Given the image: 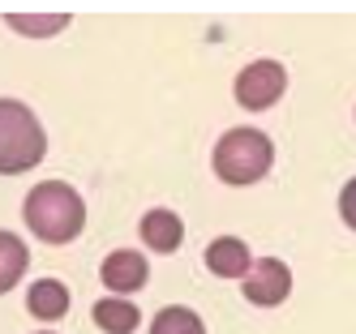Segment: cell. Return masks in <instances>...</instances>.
<instances>
[{"label": "cell", "mask_w": 356, "mask_h": 334, "mask_svg": "<svg viewBox=\"0 0 356 334\" xmlns=\"http://www.w3.org/2000/svg\"><path fill=\"white\" fill-rule=\"evenodd\" d=\"M245 300L249 304H262V308H270V304H284L288 300V292H292V270L279 262V257H258L253 262V270L245 274Z\"/></svg>", "instance_id": "5"}, {"label": "cell", "mask_w": 356, "mask_h": 334, "mask_svg": "<svg viewBox=\"0 0 356 334\" xmlns=\"http://www.w3.org/2000/svg\"><path fill=\"white\" fill-rule=\"evenodd\" d=\"M275 163V146L262 128H227L215 142V176L227 185H253Z\"/></svg>", "instance_id": "3"}, {"label": "cell", "mask_w": 356, "mask_h": 334, "mask_svg": "<svg viewBox=\"0 0 356 334\" xmlns=\"http://www.w3.org/2000/svg\"><path fill=\"white\" fill-rule=\"evenodd\" d=\"M95 326L108 330V334H134V330L142 326V313H138V304L108 296V300L95 304Z\"/></svg>", "instance_id": "10"}, {"label": "cell", "mask_w": 356, "mask_h": 334, "mask_svg": "<svg viewBox=\"0 0 356 334\" xmlns=\"http://www.w3.org/2000/svg\"><path fill=\"white\" fill-rule=\"evenodd\" d=\"M138 231H142V240L155 253H172V249H181V240H185V223H181V215H172V210H146Z\"/></svg>", "instance_id": "8"}, {"label": "cell", "mask_w": 356, "mask_h": 334, "mask_svg": "<svg viewBox=\"0 0 356 334\" xmlns=\"http://www.w3.org/2000/svg\"><path fill=\"white\" fill-rule=\"evenodd\" d=\"M339 215H343V223L356 231V176L343 185V193H339Z\"/></svg>", "instance_id": "14"}, {"label": "cell", "mask_w": 356, "mask_h": 334, "mask_svg": "<svg viewBox=\"0 0 356 334\" xmlns=\"http://www.w3.org/2000/svg\"><path fill=\"white\" fill-rule=\"evenodd\" d=\"M207 266H211V274H219V278H245V274L253 270L249 244L236 240V236L211 240V244H207Z\"/></svg>", "instance_id": "7"}, {"label": "cell", "mask_w": 356, "mask_h": 334, "mask_svg": "<svg viewBox=\"0 0 356 334\" xmlns=\"http://www.w3.org/2000/svg\"><path fill=\"white\" fill-rule=\"evenodd\" d=\"M9 26L17 35H56L69 26L65 13H52V17H31V13H9Z\"/></svg>", "instance_id": "13"}, {"label": "cell", "mask_w": 356, "mask_h": 334, "mask_svg": "<svg viewBox=\"0 0 356 334\" xmlns=\"http://www.w3.org/2000/svg\"><path fill=\"white\" fill-rule=\"evenodd\" d=\"M150 334H207V326H202V317L193 308L168 304V308L155 313V322H150Z\"/></svg>", "instance_id": "12"}, {"label": "cell", "mask_w": 356, "mask_h": 334, "mask_svg": "<svg viewBox=\"0 0 356 334\" xmlns=\"http://www.w3.org/2000/svg\"><path fill=\"white\" fill-rule=\"evenodd\" d=\"M146 274H150L146 257L134 253V249H116V253L104 257V266H99V278H104L108 292H138L146 283Z\"/></svg>", "instance_id": "6"}, {"label": "cell", "mask_w": 356, "mask_h": 334, "mask_svg": "<svg viewBox=\"0 0 356 334\" xmlns=\"http://www.w3.org/2000/svg\"><path fill=\"white\" fill-rule=\"evenodd\" d=\"M26 262H31L26 244H22L13 231H0V292H9L13 283L26 274Z\"/></svg>", "instance_id": "11"}, {"label": "cell", "mask_w": 356, "mask_h": 334, "mask_svg": "<svg viewBox=\"0 0 356 334\" xmlns=\"http://www.w3.org/2000/svg\"><path fill=\"white\" fill-rule=\"evenodd\" d=\"M47 150L43 124L35 112L17 99H0V176H22L31 172Z\"/></svg>", "instance_id": "2"}, {"label": "cell", "mask_w": 356, "mask_h": 334, "mask_svg": "<svg viewBox=\"0 0 356 334\" xmlns=\"http://www.w3.org/2000/svg\"><path fill=\"white\" fill-rule=\"evenodd\" d=\"M288 90V73L279 60H253L249 69H241L236 77V103L245 112H266L275 108Z\"/></svg>", "instance_id": "4"}, {"label": "cell", "mask_w": 356, "mask_h": 334, "mask_svg": "<svg viewBox=\"0 0 356 334\" xmlns=\"http://www.w3.org/2000/svg\"><path fill=\"white\" fill-rule=\"evenodd\" d=\"M31 231L43 244H69L86 223V206L78 197V189H69L65 180H47V185H35L26 193V206H22Z\"/></svg>", "instance_id": "1"}, {"label": "cell", "mask_w": 356, "mask_h": 334, "mask_svg": "<svg viewBox=\"0 0 356 334\" xmlns=\"http://www.w3.org/2000/svg\"><path fill=\"white\" fill-rule=\"evenodd\" d=\"M43 334H52V330H43Z\"/></svg>", "instance_id": "15"}, {"label": "cell", "mask_w": 356, "mask_h": 334, "mask_svg": "<svg viewBox=\"0 0 356 334\" xmlns=\"http://www.w3.org/2000/svg\"><path fill=\"white\" fill-rule=\"evenodd\" d=\"M26 308L39 322H60L69 313V287L60 278H39L35 287L26 292Z\"/></svg>", "instance_id": "9"}]
</instances>
